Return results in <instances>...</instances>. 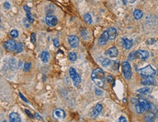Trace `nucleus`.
I'll list each match as a JSON object with an SVG mask.
<instances>
[{"label":"nucleus","mask_w":158,"mask_h":122,"mask_svg":"<svg viewBox=\"0 0 158 122\" xmlns=\"http://www.w3.org/2000/svg\"><path fill=\"white\" fill-rule=\"evenodd\" d=\"M91 78L93 81L97 85L98 87H103L105 83V76H104V72L103 71L100 69L97 68L94 69L92 72Z\"/></svg>","instance_id":"f257e3e1"},{"label":"nucleus","mask_w":158,"mask_h":122,"mask_svg":"<svg viewBox=\"0 0 158 122\" xmlns=\"http://www.w3.org/2000/svg\"><path fill=\"white\" fill-rule=\"evenodd\" d=\"M151 108L150 103L145 99L140 98L138 101V103L136 105V110L138 113H142L149 110Z\"/></svg>","instance_id":"f03ea898"},{"label":"nucleus","mask_w":158,"mask_h":122,"mask_svg":"<svg viewBox=\"0 0 158 122\" xmlns=\"http://www.w3.org/2000/svg\"><path fill=\"white\" fill-rule=\"evenodd\" d=\"M139 73L140 75H141L144 78H149V77H153L156 74V70L154 69L151 65H148L142 69H139Z\"/></svg>","instance_id":"7ed1b4c3"},{"label":"nucleus","mask_w":158,"mask_h":122,"mask_svg":"<svg viewBox=\"0 0 158 122\" xmlns=\"http://www.w3.org/2000/svg\"><path fill=\"white\" fill-rule=\"evenodd\" d=\"M69 75H70V78L72 80L74 84L76 86H77L79 84L81 83V78H80V75H79V74L77 73L75 68L70 67V69H69Z\"/></svg>","instance_id":"20e7f679"},{"label":"nucleus","mask_w":158,"mask_h":122,"mask_svg":"<svg viewBox=\"0 0 158 122\" xmlns=\"http://www.w3.org/2000/svg\"><path fill=\"white\" fill-rule=\"evenodd\" d=\"M122 72L125 78L127 80L130 79L132 77V71H131V67L128 61H123L122 64Z\"/></svg>","instance_id":"39448f33"},{"label":"nucleus","mask_w":158,"mask_h":122,"mask_svg":"<svg viewBox=\"0 0 158 122\" xmlns=\"http://www.w3.org/2000/svg\"><path fill=\"white\" fill-rule=\"evenodd\" d=\"M45 21L49 27H55L58 23V18L55 15H48L46 16Z\"/></svg>","instance_id":"423d86ee"},{"label":"nucleus","mask_w":158,"mask_h":122,"mask_svg":"<svg viewBox=\"0 0 158 122\" xmlns=\"http://www.w3.org/2000/svg\"><path fill=\"white\" fill-rule=\"evenodd\" d=\"M68 41L70 45V46L73 48L77 47L80 44V40L75 35H70L68 37Z\"/></svg>","instance_id":"0eeeda50"},{"label":"nucleus","mask_w":158,"mask_h":122,"mask_svg":"<svg viewBox=\"0 0 158 122\" xmlns=\"http://www.w3.org/2000/svg\"><path fill=\"white\" fill-rule=\"evenodd\" d=\"M17 43L14 40H10L7 42H5L4 43V47L6 48L7 51H13L14 50L16 49V47H17Z\"/></svg>","instance_id":"6e6552de"},{"label":"nucleus","mask_w":158,"mask_h":122,"mask_svg":"<svg viewBox=\"0 0 158 122\" xmlns=\"http://www.w3.org/2000/svg\"><path fill=\"white\" fill-rule=\"evenodd\" d=\"M53 117L56 119H58V120H61L63 119L66 117V113L64 112V110H61V109H56L53 111Z\"/></svg>","instance_id":"1a4fd4ad"},{"label":"nucleus","mask_w":158,"mask_h":122,"mask_svg":"<svg viewBox=\"0 0 158 122\" xmlns=\"http://www.w3.org/2000/svg\"><path fill=\"white\" fill-rule=\"evenodd\" d=\"M109 34H108V31H105L103 32V34L100 36L99 39H98V43L101 45H105L109 40Z\"/></svg>","instance_id":"9d476101"},{"label":"nucleus","mask_w":158,"mask_h":122,"mask_svg":"<svg viewBox=\"0 0 158 122\" xmlns=\"http://www.w3.org/2000/svg\"><path fill=\"white\" fill-rule=\"evenodd\" d=\"M136 58H139L141 60H145L149 56V52L144 50H138L137 51H136Z\"/></svg>","instance_id":"9b49d317"},{"label":"nucleus","mask_w":158,"mask_h":122,"mask_svg":"<svg viewBox=\"0 0 158 122\" xmlns=\"http://www.w3.org/2000/svg\"><path fill=\"white\" fill-rule=\"evenodd\" d=\"M105 55L108 56L109 57H111V58L116 57L118 55V50L117 49L116 47H110L107 51H105Z\"/></svg>","instance_id":"f8f14e48"},{"label":"nucleus","mask_w":158,"mask_h":122,"mask_svg":"<svg viewBox=\"0 0 158 122\" xmlns=\"http://www.w3.org/2000/svg\"><path fill=\"white\" fill-rule=\"evenodd\" d=\"M122 45L125 49H130V48H131L133 46V40H129L127 38H122Z\"/></svg>","instance_id":"ddd939ff"},{"label":"nucleus","mask_w":158,"mask_h":122,"mask_svg":"<svg viewBox=\"0 0 158 122\" xmlns=\"http://www.w3.org/2000/svg\"><path fill=\"white\" fill-rule=\"evenodd\" d=\"M141 83L143 84V85H146V86H149V85H154L156 83L155 81L154 78H152V77H149V78H144Z\"/></svg>","instance_id":"4468645a"},{"label":"nucleus","mask_w":158,"mask_h":122,"mask_svg":"<svg viewBox=\"0 0 158 122\" xmlns=\"http://www.w3.org/2000/svg\"><path fill=\"white\" fill-rule=\"evenodd\" d=\"M9 118H10V120L11 122H22L21 118L16 113H12L11 114H10Z\"/></svg>","instance_id":"2eb2a0df"},{"label":"nucleus","mask_w":158,"mask_h":122,"mask_svg":"<svg viewBox=\"0 0 158 122\" xmlns=\"http://www.w3.org/2000/svg\"><path fill=\"white\" fill-rule=\"evenodd\" d=\"M107 31H108L109 39L112 40H114L116 38V36H117V30H116V29L114 28V27H110V28H109V29Z\"/></svg>","instance_id":"dca6fc26"},{"label":"nucleus","mask_w":158,"mask_h":122,"mask_svg":"<svg viewBox=\"0 0 158 122\" xmlns=\"http://www.w3.org/2000/svg\"><path fill=\"white\" fill-rule=\"evenodd\" d=\"M40 58L44 63H47L50 59V54L47 51H42L40 55Z\"/></svg>","instance_id":"f3484780"},{"label":"nucleus","mask_w":158,"mask_h":122,"mask_svg":"<svg viewBox=\"0 0 158 122\" xmlns=\"http://www.w3.org/2000/svg\"><path fill=\"white\" fill-rule=\"evenodd\" d=\"M144 119L146 120V122H153L155 119V115H154V113H153L152 112L149 113L145 115Z\"/></svg>","instance_id":"a211bd4d"},{"label":"nucleus","mask_w":158,"mask_h":122,"mask_svg":"<svg viewBox=\"0 0 158 122\" xmlns=\"http://www.w3.org/2000/svg\"><path fill=\"white\" fill-rule=\"evenodd\" d=\"M133 16H134L135 19L139 20V19H140V18H142V16H143V13H142V11L140 10H135L134 12H133Z\"/></svg>","instance_id":"6ab92c4d"},{"label":"nucleus","mask_w":158,"mask_h":122,"mask_svg":"<svg viewBox=\"0 0 158 122\" xmlns=\"http://www.w3.org/2000/svg\"><path fill=\"white\" fill-rule=\"evenodd\" d=\"M84 20L88 23H91L93 22V18L90 13H86L84 15Z\"/></svg>","instance_id":"aec40b11"},{"label":"nucleus","mask_w":158,"mask_h":122,"mask_svg":"<svg viewBox=\"0 0 158 122\" xmlns=\"http://www.w3.org/2000/svg\"><path fill=\"white\" fill-rule=\"evenodd\" d=\"M149 90L150 89L149 87H144V88H139V90H137V92L139 94H146L149 92Z\"/></svg>","instance_id":"412c9836"},{"label":"nucleus","mask_w":158,"mask_h":122,"mask_svg":"<svg viewBox=\"0 0 158 122\" xmlns=\"http://www.w3.org/2000/svg\"><path fill=\"white\" fill-rule=\"evenodd\" d=\"M69 59H70L71 61H74L76 60L77 56H76V54L75 53H74V52H70V53H69Z\"/></svg>","instance_id":"4be33fe9"},{"label":"nucleus","mask_w":158,"mask_h":122,"mask_svg":"<svg viewBox=\"0 0 158 122\" xmlns=\"http://www.w3.org/2000/svg\"><path fill=\"white\" fill-rule=\"evenodd\" d=\"M110 64H111V61H110L109 59H105L103 61V62H102V65H103V67H108L109 65H110Z\"/></svg>","instance_id":"5701e85b"},{"label":"nucleus","mask_w":158,"mask_h":122,"mask_svg":"<svg viewBox=\"0 0 158 122\" xmlns=\"http://www.w3.org/2000/svg\"><path fill=\"white\" fill-rule=\"evenodd\" d=\"M31 67H32V64H31V63H30V62H26V63H25V64H24L23 70H24L25 72L29 71V70H30Z\"/></svg>","instance_id":"b1692460"},{"label":"nucleus","mask_w":158,"mask_h":122,"mask_svg":"<svg viewBox=\"0 0 158 122\" xmlns=\"http://www.w3.org/2000/svg\"><path fill=\"white\" fill-rule=\"evenodd\" d=\"M23 44L22 43H19V44H18L17 45V47H16V51L18 52V53H20V52H22L23 51Z\"/></svg>","instance_id":"393cba45"},{"label":"nucleus","mask_w":158,"mask_h":122,"mask_svg":"<svg viewBox=\"0 0 158 122\" xmlns=\"http://www.w3.org/2000/svg\"><path fill=\"white\" fill-rule=\"evenodd\" d=\"M26 16H27V19L29 20V21L30 23H33L34 22L33 16H32V13L30 12H26Z\"/></svg>","instance_id":"a878e982"},{"label":"nucleus","mask_w":158,"mask_h":122,"mask_svg":"<svg viewBox=\"0 0 158 122\" xmlns=\"http://www.w3.org/2000/svg\"><path fill=\"white\" fill-rule=\"evenodd\" d=\"M10 35H11L12 37L16 38V37H18V32L17 30H15V29H13V30H11V32H10Z\"/></svg>","instance_id":"bb28decb"},{"label":"nucleus","mask_w":158,"mask_h":122,"mask_svg":"<svg viewBox=\"0 0 158 122\" xmlns=\"http://www.w3.org/2000/svg\"><path fill=\"white\" fill-rule=\"evenodd\" d=\"M136 58V51H132L129 55H128V59L130 60H134Z\"/></svg>","instance_id":"cd10ccee"},{"label":"nucleus","mask_w":158,"mask_h":122,"mask_svg":"<svg viewBox=\"0 0 158 122\" xmlns=\"http://www.w3.org/2000/svg\"><path fill=\"white\" fill-rule=\"evenodd\" d=\"M119 66H120V62H119V61H118V60H117V61H114L113 62V66H112V67H113V69H114V70H117V69H118V68H119Z\"/></svg>","instance_id":"c85d7f7f"},{"label":"nucleus","mask_w":158,"mask_h":122,"mask_svg":"<svg viewBox=\"0 0 158 122\" xmlns=\"http://www.w3.org/2000/svg\"><path fill=\"white\" fill-rule=\"evenodd\" d=\"M31 42L33 44L35 43V42H36V34H35V33L32 34V35H31Z\"/></svg>","instance_id":"c756f323"},{"label":"nucleus","mask_w":158,"mask_h":122,"mask_svg":"<svg viewBox=\"0 0 158 122\" xmlns=\"http://www.w3.org/2000/svg\"><path fill=\"white\" fill-rule=\"evenodd\" d=\"M53 44H54V45H55L56 47H59V45H60V43H59V41H58V39H54V40H53Z\"/></svg>","instance_id":"7c9ffc66"},{"label":"nucleus","mask_w":158,"mask_h":122,"mask_svg":"<svg viewBox=\"0 0 158 122\" xmlns=\"http://www.w3.org/2000/svg\"><path fill=\"white\" fill-rule=\"evenodd\" d=\"M107 80H108V82H109V83H112L114 81V78H113V77H112V75H108Z\"/></svg>","instance_id":"2f4dec72"},{"label":"nucleus","mask_w":158,"mask_h":122,"mask_svg":"<svg viewBox=\"0 0 158 122\" xmlns=\"http://www.w3.org/2000/svg\"><path fill=\"white\" fill-rule=\"evenodd\" d=\"M4 7H5V9H7V10H9V9L10 8V3L7 2H6L4 4Z\"/></svg>","instance_id":"473e14b6"},{"label":"nucleus","mask_w":158,"mask_h":122,"mask_svg":"<svg viewBox=\"0 0 158 122\" xmlns=\"http://www.w3.org/2000/svg\"><path fill=\"white\" fill-rule=\"evenodd\" d=\"M118 122H127V120H126V118H125L124 116H121V117L119 118Z\"/></svg>","instance_id":"72a5a7b5"},{"label":"nucleus","mask_w":158,"mask_h":122,"mask_svg":"<svg viewBox=\"0 0 158 122\" xmlns=\"http://www.w3.org/2000/svg\"><path fill=\"white\" fill-rule=\"evenodd\" d=\"M19 95H20V98H21V99H22V100H23V101H25V102H28V100H26V99L25 98V96H23V94H21L20 92L19 93Z\"/></svg>","instance_id":"f704fd0d"},{"label":"nucleus","mask_w":158,"mask_h":122,"mask_svg":"<svg viewBox=\"0 0 158 122\" xmlns=\"http://www.w3.org/2000/svg\"><path fill=\"white\" fill-rule=\"evenodd\" d=\"M95 94H97V95H98V96H100V95H101L102 94H103V91H101V90H100V89H95Z\"/></svg>","instance_id":"c9c22d12"},{"label":"nucleus","mask_w":158,"mask_h":122,"mask_svg":"<svg viewBox=\"0 0 158 122\" xmlns=\"http://www.w3.org/2000/svg\"><path fill=\"white\" fill-rule=\"evenodd\" d=\"M25 113H27V115H29V116L30 118H34V116H33V115H32V113H31V112H30V111H29V110H25Z\"/></svg>","instance_id":"e433bc0d"},{"label":"nucleus","mask_w":158,"mask_h":122,"mask_svg":"<svg viewBox=\"0 0 158 122\" xmlns=\"http://www.w3.org/2000/svg\"><path fill=\"white\" fill-rule=\"evenodd\" d=\"M23 8H24V10H25V12H30V11H31L30 7H29V6H27V5H25V6L23 7Z\"/></svg>","instance_id":"4c0bfd02"},{"label":"nucleus","mask_w":158,"mask_h":122,"mask_svg":"<svg viewBox=\"0 0 158 122\" xmlns=\"http://www.w3.org/2000/svg\"><path fill=\"white\" fill-rule=\"evenodd\" d=\"M125 1L128 3H130V4H133L136 2V0H125Z\"/></svg>","instance_id":"58836bf2"},{"label":"nucleus","mask_w":158,"mask_h":122,"mask_svg":"<svg viewBox=\"0 0 158 122\" xmlns=\"http://www.w3.org/2000/svg\"><path fill=\"white\" fill-rule=\"evenodd\" d=\"M35 116H36V118H37V119H40V120H42V118L38 114V113H35Z\"/></svg>","instance_id":"ea45409f"},{"label":"nucleus","mask_w":158,"mask_h":122,"mask_svg":"<svg viewBox=\"0 0 158 122\" xmlns=\"http://www.w3.org/2000/svg\"><path fill=\"white\" fill-rule=\"evenodd\" d=\"M2 122H7V121H6V120H4V121H2Z\"/></svg>","instance_id":"a19ab883"}]
</instances>
